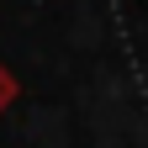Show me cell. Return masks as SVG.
<instances>
[{
  "instance_id": "cell-1",
  "label": "cell",
  "mask_w": 148,
  "mask_h": 148,
  "mask_svg": "<svg viewBox=\"0 0 148 148\" xmlns=\"http://www.w3.org/2000/svg\"><path fill=\"white\" fill-rule=\"evenodd\" d=\"M16 95H21V79H16L5 64H0V116H5V111L16 106Z\"/></svg>"
}]
</instances>
